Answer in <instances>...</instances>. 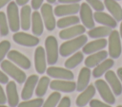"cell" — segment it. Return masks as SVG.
<instances>
[{"label": "cell", "instance_id": "cell-46", "mask_svg": "<svg viewBox=\"0 0 122 107\" xmlns=\"http://www.w3.org/2000/svg\"><path fill=\"white\" fill-rule=\"evenodd\" d=\"M119 34H120V37L122 39V21H121V24H120V29H119Z\"/></svg>", "mask_w": 122, "mask_h": 107}, {"label": "cell", "instance_id": "cell-30", "mask_svg": "<svg viewBox=\"0 0 122 107\" xmlns=\"http://www.w3.org/2000/svg\"><path fill=\"white\" fill-rule=\"evenodd\" d=\"M50 82H51V80L49 77L47 76H43L39 79L37 84H36V87H35V95L36 97L38 98H42L45 96V94L47 93V90H48V87L50 86Z\"/></svg>", "mask_w": 122, "mask_h": 107}, {"label": "cell", "instance_id": "cell-27", "mask_svg": "<svg viewBox=\"0 0 122 107\" xmlns=\"http://www.w3.org/2000/svg\"><path fill=\"white\" fill-rule=\"evenodd\" d=\"M114 65V61H113V59H105L103 62H101L99 64H97L94 68H93V70H92V77L93 78H100L101 76H103L108 70H110L112 66Z\"/></svg>", "mask_w": 122, "mask_h": 107}, {"label": "cell", "instance_id": "cell-47", "mask_svg": "<svg viewBox=\"0 0 122 107\" xmlns=\"http://www.w3.org/2000/svg\"><path fill=\"white\" fill-rule=\"evenodd\" d=\"M57 0H47V2L48 3H50V4H53V3H55Z\"/></svg>", "mask_w": 122, "mask_h": 107}, {"label": "cell", "instance_id": "cell-48", "mask_svg": "<svg viewBox=\"0 0 122 107\" xmlns=\"http://www.w3.org/2000/svg\"><path fill=\"white\" fill-rule=\"evenodd\" d=\"M0 107H10V106H6L5 104H0Z\"/></svg>", "mask_w": 122, "mask_h": 107}, {"label": "cell", "instance_id": "cell-37", "mask_svg": "<svg viewBox=\"0 0 122 107\" xmlns=\"http://www.w3.org/2000/svg\"><path fill=\"white\" fill-rule=\"evenodd\" d=\"M89 104H90V107H112V105L106 102L100 101L98 99H92Z\"/></svg>", "mask_w": 122, "mask_h": 107}, {"label": "cell", "instance_id": "cell-15", "mask_svg": "<svg viewBox=\"0 0 122 107\" xmlns=\"http://www.w3.org/2000/svg\"><path fill=\"white\" fill-rule=\"evenodd\" d=\"M80 5L78 3L74 4H60L56 6L53 9L54 15L58 17H64L69 15H75L77 12H79Z\"/></svg>", "mask_w": 122, "mask_h": 107}, {"label": "cell", "instance_id": "cell-4", "mask_svg": "<svg viewBox=\"0 0 122 107\" xmlns=\"http://www.w3.org/2000/svg\"><path fill=\"white\" fill-rule=\"evenodd\" d=\"M7 19H8L10 29L12 32H17L21 28L18 5L14 1H10L7 6Z\"/></svg>", "mask_w": 122, "mask_h": 107}, {"label": "cell", "instance_id": "cell-36", "mask_svg": "<svg viewBox=\"0 0 122 107\" xmlns=\"http://www.w3.org/2000/svg\"><path fill=\"white\" fill-rule=\"evenodd\" d=\"M86 2L95 11H103L105 9V5L101 0H86Z\"/></svg>", "mask_w": 122, "mask_h": 107}, {"label": "cell", "instance_id": "cell-50", "mask_svg": "<svg viewBox=\"0 0 122 107\" xmlns=\"http://www.w3.org/2000/svg\"><path fill=\"white\" fill-rule=\"evenodd\" d=\"M116 1H120V0H116Z\"/></svg>", "mask_w": 122, "mask_h": 107}, {"label": "cell", "instance_id": "cell-39", "mask_svg": "<svg viewBox=\"0 0 122 107\" xmlns=\"http://www.w3.org/2000/svg\"><path fill=\"white\" fill-rule=\"evenodd\" d=\"M43 1H44V0H31V2H30V7H31V9H33L34 10H37V9H40L41 6L43 5Z\"/></svg>", "mask_w": 122, "mask_h": 107}, {"label": "cell", "instance_id": "cell-6", "mask_svg": "<svg viewBox=\"0 0 122 107\" xmlns=\"http://www.w3.org/2000/svg\"><path fill=\"white\" fill-rule=\"evenodd\" d=\"M41 16L44 22V26L46 27V29L49 31H52L55 27H56V20H55V15L53 12V9L51 4L50 3H45L41 6Z\"/></svg>", "mask_w": 122, "mask_h": 107}, {"label": "cell", "instance_id": "cell-24", "mask_svg": "<svg viewBox=\"0 0 122 107\" xmlns=\"http://www.w3.org/2000/svg\"><path fill=\"white\" fill-rule=\"evenodd\" d=\"M31 7L25 5L20 9V27L23 30H29L31 25Z\"/></svg>", "mask_w": 122, "mask_h": 107}, {"label": "cell", "instance_id": "cell-21", "mask_svg": "<svg viewBox=\"0 0 122 107\" xmlns=\"http://www.w3.org/2000/svg\"><path fill=\"white\" fill-rule=\"evenodd\" d=\"M93 18L96 23L101 24L102 26L109 27L111 28H115L117 26V21L112 15L104 11H95L93 13Z\"/></svg>", "mask_w": 122, "mask_h": 107}, {"label": "cell", "instance_id": "cell-17", "mask_svg": "<svg viewBox=\"0 0 122 107\" xmlns=\"http://www.w3.org/2000/svg\"><path fill=\"white\" fill-rule=\"evenodd\" d=\"M95 91H96L95 86L92 84H89L83 91H81L79 96L76 98L75 104L78 107H85L88 103H90V101L94 97Z\"/></svg>", "mask_w": 122, "mask_h": 107}, {"label": "cell", "instance_id": "cell-23", "mask_svg": "<svg viewBox=\"0 0 122 107\" xmlns=\"http://www.w3.org/2000/svg\"><path fill=\"white\" fill-rule=\"evenodd\" d=\"M91 75H92V71L89 67L85 66L81 68L76 81V91L81 92L90 84Z\"/></svg>", "mask_w": 122, "mask_h": 107}, {"label": "cell", "instance_id": "cell-49", "mask_svg": "<svg viewBox=\"0 0 122 107\" xmlns=\"http://www.w3.org/2000/svg\"><path fill=\"white\" fill-rule=\"evenodd\" d=\"M117 107H122V105H118V106H117Z\"/></svg>", "mask_w": 122, "mask_h": 107}, {"label": "cell", "instance_id": "cell-40", "mask_svg": "<svg viewBox=\"0 0 122 107\" xmlns=\"http://www.w3.org/2000/svg\"><path fill=\"white\" fill-rule=\"evenodd\" d=\"M9 81H10L9 76L3 70H0V83L1 84H7Z\"/></svg>", "mask_w": 122, "mask_h": 107}, {"label": "cell", "instance_id": "cell-2", "mask_svg": "<svg viewBox=\"0 0 122 107\" xmlns=\"http://www.w3.org/2000/svg\"><path fill=\"white\" fill-rule=\"evenodd\" d=\"M1 69L11 79L14 80V81H16L19 84H22L25 82L27 76L26 73L20 68L18 67L15 63H13L12 62H10L9 59L8 60H3L0 63Z\"/></svg>", "mask_w": 122, "mask_h": 107}, {"label": "cell", "instance_id": "cell-13", "mask_svg": "<svg viewBox=\"0 0 122 107\" xmlns=\"http://www.w3.org/2000/svg\"><path fill=\"white\" fill-rule=\"evenodd\" d=\"M46 51L43 46H37L34 51V66L38 74H44L47 70Z\"/></svg>", "mask_w": 122, "mask_h": 107}, {"label": "cell", "instance_id": "cell-10", "mask_svg": "<svg viewBox=\"0 0 122 107\" xmlns=\"http://www.w3.org/2000/svg\"><path fill=\"white\" fill-rule=\"evenodd\" d=\"M50 88L52 91L72 93L76 90V82L69 80H53L50 82Z\"/></svg>", "mask_w": 122, "mask_h": 107}, {"label": "cell", "instance_id": "cell-12", "mask_svg": "<svg viewBox=\"0 0 122 107\" xmlns=\"http://www.w3.org/2000/svg\"><path fill=\"white\" fill-rule=\"evenodd\" d=\"M7 57L10 62L15 63L20 68L30 69L31 66V62L29 60V58L17 50H10L7 54Z\"/></svg>", "mask_w": 122, "mask_h": 107}, {"label": "cell", "instance_id": "cell-25", "mask_svg": "<svg viewBox=\"0 0 122 107\" xmlns=\"http://www.w3.org/2000/svg\"><path fill=\"white\" fill-rule=\"evenodd\" d=\"M31 31L33 35L37 37L42 35L44 31V22L41 13H39L37 10H34L31 13Z\"/></svg>", "mask_w": 122, "mask_h": 107}, {"label": "cell", "instance_id": "cell-43", "mask_svg": "<svg viewBox=\"0 0 122 107\" xmlns=\"http://www.w3.org/2000/svg\"><path fill=\"white\" fill-rule=\"evenodd\" d=\"M30 0H15V2H16V4L18 5V6H25V5H27V3L29 2Z\"/></svg>", "mask_w": 122, "mask_h": 107}, {"label": "cell", "instance_id": "cell-32", "mask_svg": "<svg viewBox=\"0 0 122 107\" xmlns=\"http://www.w3.org/2000/svg\"><path fill=\"white\" fill-rule=\"evenodd\" d=\"M61 99V94L58 91H53L46 100H44V103L42 107H56Z\"/></svg>", "mask_w": 122, "mask_h": 107}, {"label": "cell", "instance_id": "cell-41", "mask_svg": "<svg viewBox=\"0 0 122 107\" xmlns=\"http://www.w3.org/2000/svg\"><path fill=\"white\" fill-rule=\"evenodd\" d=\"M7 102V96H6V93L0 83V104H5Z\"/></svg>", "mask_w": 122, "mask_h": 107}, {"label": "cell", "instance_id": "cell-31", "mask_svg": "<svg viewBox=\"0 0 122 107\" xmlns=\"http://www.w3.org/2000/svg\"><path fill=\"white\" fill-rule=\"evenodd\" d=\"M84 60V55H83V52H80V51H76L75 53H73L69 59H67L65 61V67L68 68V69H72V68H75L77 65H79Z\"/></svg>", "mask_w": 122, "mask_h": 107}, {"label": "cell", "instance_id": "cell-9", "mask_svg": "<svg viewBox=\"0 0 122 107\" xmlns=\"http://www.w3.org/2000/svg\"><path fill=\"white\" fill-rule=\"evenodd\" d=\"M79 14H80V20L83 24V26L86 28H92L94 27V18H93V13L92 11L91 6L86 2L82 3L80 5V9H79Z\"/></svg>", "mask_w": 122, "mask_h": 107}, {"label": "cell", "instance_id": "cell-14", "mask_svg": "<svg viewBox=\"0 0 122 107\" xmlns=\"http://www.w3.org/2000/svg\"><path fill=\"white\" fill-rule=\"evenodd\" d=\"M38 80H39V78L37 75H30L26 79L22 92H21V98L23 100L30 99L32 97Z\"/></svg>", "mask_w": 122, "mask_h": 107}, {"label": "cell", "instance_id": "cell-33", "mask_svg": "<svg viewBox=\"0 0 122 107\" xmlns=\"http://www.w3.org/2000/svg\"><path fill=\"white\" fill-rule=\"evenodd\" d=\"M43 103H44L43 98H37L33 99L30 98L27 100H23L22 102H19L17 107H42Z\"/></svg>", "mask_w": 122, "mask_h": 107}, {"label": "cell", "instance_id": "cell-28", "mask_svg": "<svg viewBox=\"0 0 122 107\" xmlns=\"http://www.w3.org/2000/svg\"><path fill=\"white\" fill-rule=\"evenodd\" d=\"M112 28L106 27V26H100L96 27H92L88 31V36L93 39H99V38H105L110 35Z\"/></svg>", "mask_w": 122, "mask_h": 107}, {"label": "cell", "instance_id": "cell-26", "mask_svg": "<svg viewBox=\"0 0 122 107\" xmlns=\"http://www.w3.org/2000/svg\"><path fill=\"white\" fill-rule=\"evenodd\" d=\"M105 8L109 10L111 15L118 22L122 21V7L116 0H104Z\"/></svg>", "mask_w": 122, "mask_h": 107}, {"label": "cell", "instance_id": "cell-29", "mask_svg": "<svg viewBox=\"0 0 122 107\" xmlns=\"http://www.w3.org/2000/svg\"><path fill=\"white\" fill-rule=\"evenodd\" d=\"M79 22H80V18L77 17L76 15L64 16V17H60V19L56 22V27L63 29V28L77 25Z\"/></svg>", "mask_w": 122, "mask_h": 107}, {"label": "cell", "instance_id": "cell-19", "mask_svg": "<svg viewBox=\"0 0 122 107\" xmlns=\"http://www.w3.org/2000/svg\"><path fill=\"white\" fill-rule=\"evenodd\" d=\"M6 96L7 102L10 107H17L19 104V95L17 92V87L15 81H9L6 86Z\"/></svg>", "mask_w": 122, "mask_h": 107}, {"label": "cell", "instance_id": "cell-20", "mask_svg": "<svg viewBox=\"0 0 122 107\" xmlns=\"http://www.w3.org/2000/svg\"><path fill=\"white\" fill-rule=\"evenodd\" d=\"M108 45V42L105 38H99L95 39L90 43H87L83 47H82V52L84 54H92L100 50H103Z\"/></svg>", "mask_w": 122, "mask_h": 107}, {"label": "cell", "instance_id": "cell-35", "mask_svg": "<svg viewBox=\"0 0 122 107\" xmlns=\"http://www.w3.org/2000/svg\"><path fill=\"white\" fill-rule=\"evenodd\" d=\"M10 49V43L8 40H3L0 42V63L3 60H5V57L7 56Z\"/></svg>", "mask_w": 122, "mask_h": 107}, {"label": "cell", "instance_id": "cell-1", "mask_svg": "<svg viewBox=\"0 0 122 107\" xmlns=\"http://www.w3.org/2000/svg\"><path fill=\"white\" fill-rule=\"evenodd\" d=\"M87 42H88V37L84 34L79 35L72 39H69L63 44H61L59 47V54L62 57H69L70 55H72L80 48H82L87 44Z\"/></svg>", "mask_w": 122, "mask_h": 107}, {"label": "cell", "instance_id": "cell-7", "mask_svg": "<svg viewBox=\"0 0 122 107\" xmlns=\"http://www.w3.org/2000/svg\"><path fill=\"white\" fill-rule=\"evenodd\" d=\"M94 86L96 88V90L98 91L100 97L102 98V99L112 105V104H114L115 103V97H114V94L112 92V90L111 89V87L109 86V84L107 83V81H105L104 80H95L94 82Z\"/></svg>", "mask_w": 122, "mask_h": 107}, {"label": "cell", "instance_id": "cell-3", "mask_svg": "<svg viewBox=\"0 0 122 107\" xmlns=\"http://www.w3.org/2000/svg\"><path fill=\"white\" fill-rule=\"evenodd\" d=\"M45 51L47 62L50 65H54L58 61L59 55V47L57 40L54 36L50 35L45 40Z\"/></svg>", "mask_w": 122, "mask_h": 107}, {"label": "cell", "instance_id": "cell-44", "mask_svg": "<svg viewBox=\"0 0 122 107\" xmlns=\"http://www.w3.org/2000/svg\"><path fill=\"white\" fill-rule=\"evenodd\" d=\"M11 0H0V9H2L4 6L8 5Z\"/></svg>", "mask_w": 122, "mask_h": 107}, {"label": "cell", "instance_id": "cell-11", "mask_svg": "<svg viewBox=\"0 0 122 107\" xmlns=\"http://www.w3.org/2000/svg\"><path fill=\"white\" fill-rule=\"evenodd\" d=\"M47 74L49 77H51L55 80H72L74 79L73 73L68 69V68H63V67H57V66H50L46 70Z\"/></svg>", "mask_w": 122, "mask_h": 107}, {"label": "cell", "instance_id": "cell-18", "mask_svg": "<svg viewBox=\"0 0 122 107\" xmlns=\"http://www.w3.org/2000/svg\"><path fill=\"white\" fill-rule=\"evenodd\" d=\"M86 31V27L83 25H74L66 28H63L62 30H60L59 32V37L62 40H69V39H72L75 38L79 35L84 34Z\"/></svg>", "mask_w": 122, "mask_h": 107}, {"label": "cell", "instance_id": "cell-38", "mask_svg": "<svg viewBox=\"0 0 122 107\" xmlns=\"http://www.w3.org/2000/svg\"><path fill=\"white\" fill-rule=\"evenodd\" d=\"M56 107H71V98L69 97L61 98V99Z\"/></svg>", "mask_w": 122, "mask_h": 107}, {"label": "cell", "instance_id": "cell-5", "mask_svg": "<svg viewBox=\"0 0 122 107\" xmlns=\"http://www.w3.org/2000/svg\"><path fill=\"white\" fill-rule=\"evenodd\" d=\"M108 54L112 59H117L121 55L122 47H121V37L119 31L112 30L110 35L108 36Z\"/></svg>", "mask_w": 122, "mask_h": 107}, {"label": "cell", "instance_id": "cell-42", "mask_svg": "<svg viewBox=\"0 0 122 107\" xmlns=\"http://www.w3.org/2000/svg\"><path fill=\"white\" fill-rule=\"evenodd\" d=\"M60 4H74V3H79L81 0H57Z\"/></svg>", "mask_w": 122, "mask_h": 107}, {"label": "cell", "instance_id": "cell-8", "mask_svg": "<svg viewBox=\"0 0 122 107\" xmlns=\"http://www.w3.org/2000/svg\"><path fill=\"white\" fill-rule=\"evenodd\" d=\"M13 41L23 46H28V47H32V46H36L39 44V38L35 35H31L26 32H14L13 36H12Z\"/></svg>", "mask_w": 122, "mask_h": 107}, {"label": "cell", "instance_id": "cell-45", "mask_svg": "<svg viewBox=\"0 0 122 107\" xmlns=\"http://www.w3.org/2000/svg\"><path fill=\"white\" fill-rule=\"evenodd\" d=\"M116 74H117V76H118V78H119L120 81L122 82V67H119V68L117 69Z\"/></svg>", "mask_w": 122, "mask_h": 107}, {"label": "cell", "instance_id": "cell-22", "mask_svg": "<svg viewBox=\"0 0 122 107\" xmlns=\"http://www.w3.org/2000/svg\"><path fill=\"white\" fill-rule=\"evenodd\" d=\"M108 55H109L108 52L105 50H100V51L92 53L85 59V61H84L85 66H87L89 68H94L97 64H99L105 59H107Z\"/></svg>", "mask_w": 122, "mask_h": 107}, {"label": "cell", "instance_id": "cell-16", "mask_svg": "<svg viewBox=\"0 0 122 107\" xmlns=\"http://www.w3.org/2000/svg\"><path fill=\"white\" fill-rule=\"evenodd\" d=\"M104 76L105 80H107V83L112 90L114 96H120L122 94V82L120 81L117 74L110 69L104 74Z\"/></svg>", "mask_w": 122, "mask_h": 107}, {"label": "cell", "instance_id": "cell-34", "mask_svg": "<svg viewBox=\"0 0 122 107\" xmlns=\"http://www.w3.org/2000/svg\"><path fill=\"white\" fill-rule=\"evenodd\" d=\"M10 31V27L7 19V15L0 11V35L1 36H7Z\"/></svg>", "mask_w": 122, "mask_h": 107}]
</instances>
